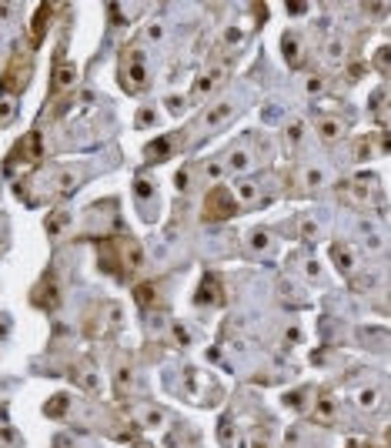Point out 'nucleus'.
Returning <instances> with one entry per match:
<instances>
[{"label":"nucleus","instance_id":"f257e3e1","mask_svg":"<svg viewBox=\"0 0 391 448\" xmlns=\"http://www.w3.org/2000/svg\"><path fill=\"white\" fill-rule=\"evenodd\" d=\"M237 211V198L228 191V187H211L207 191V198H204V218L207 221H224V218H231V214Z\"/></svg>","mask_w":391,"mask_h":448},{"label":"nucleus","instance_id":"f03ea898","mask_svg":"<svg viewBox=\"0 0 391 448\" xmlns=\"http://www.w3.org/2000/svg\"><path fill=\"white\" fill-rule=\"evenodd\" d=\"M30 80V57L20 60V50H14V57H10V67H7V77H0V87L10 94L24 91Z\"/></svg>","mask_w":391,"mask_h":448},{"label":"nucleus","instance_id":"7ed1b4c3","mask_svg":"<svg viewBox=\"0 0 391 448\" xmlns=\"http://www.w3.org/2000/svg\"><path fill=\"white\" fill-rule=\"evenodd\" d=\"M121 84L127 87L131 94H137L144 84H147V74H144V64H141V54H131V64H124V74H121Z\"/></svg>","mask_w":391,"mask_h":448},{"label":"nucleus","instance_id":"20e7f679","mask_svg":"<svg viewBox=\"0 0 391 448\" xmlns=\"http://www.w3.org/2000/svg\"><path fill=\"white\" fill-rule=\"evenodd\" d=\"M224 77H228V64H221V67H214V71H207L204 77H198V84H194V97L211 94L218 84H224Z\"/></svg>","mask_w":391,"mask_h":448},{"label":"nucleus","instance_id":"39448f33","mask_svg":"<svg viewBox=\"0 0 391 448\" xmlns=\"http://www.w3.org/2000/svg\"><path fill=\"white\" fill-rule=\"evenodd\" d=\"M117 248H121V254H124V268H141L144 264V251H141V244L134 241V238H121L117 241Z\"/></svg>","mask_w":391,"mask_h":448},{"label":"nucleus","instance_id":"423d86ee","mask_svg":"<svg viewBox=\"0 0 391 448\" xmlns=\"http://www.w3.org/2000/svg\"><path fill=\"white\" fill-rule=\"evenodd\" d=\"M50 17H54V7H47V4H40L34 14V27H30V44H40L44 40V30L50 27Z\"/></svg>","mask_w":391,"mask_h":448},{"label":"nucleus","instance_id":"0eeeda50","mask_svg":"<svg viewBox=\"0 0 391 448\" xmlns=\"http://www.w3.org/2000/svg\"><path fill=\"white\" fill-rule=\"evenodd\" d=\"M331 258H334V268L341 271V274H351V271H355V251H351V244H334Z\"/></svg>","mask_w":391,"mask_h":448},{"label":"nucleus","instance_id":"6e6552de","mask_svg":"<svg viewBox=\"0 0 391 448\" xmlns=\"http://www.w3.org/2000/svg\"><path fill=\"white\" fill-rule=\"evenodd\" d=\"M318 134L324 137V141H338V137H344V121H341V117H321V121H318Z\"/></svg>","mask_w":391,"mask_h":448},{"label":"nucleus","instance_id":"1a4fd4ad","mask_svg":"<svg viewBox=\"0 0 391 448\" xmlns=\"http://www.w3.org/2000/svg\"><path fill=\"white\" fill-rule=\"evenodd\" d=\"M371 181H375V178H355L351 184L338 187V194H344V198H355V201H361V198H368V191H371Z\"/></svg>","mask_w":391,"mask_h":448},{"label":"nucleus","instance_id":"9d476101","mask_svg":"<svg viewBox=\"0 0 391 448\" xmlns=\"http://www.w3.org/2000/svg\"><path fill=\"white\" fill-rule=\"evenodd\" d=\"M285 57H288V64L291 67H298L301 64V40H298V34H285Z\"/></svg>","mask_w":391,"mask_h":448},{"label":"nucleus","instance_id":"9b49d317","mask_svg":"<svg viewBox=\"0 0 391 448\" xmlns=\"http://www.w3.org/2000/svg\"><path fill=\"white\" fill-rule=\"evenodd\" d=\"M74 77H77V71H74L71 64H60L57 74H54V91H64V87H71Z\"/></svg>","mask_w":391,"mask_h":448},{"label":"nucleus","instance_id":"f8f14e48","mask_svg":"<svg viewBox=\"0 0 391 448\" xmlns=\"http://www.w3.org/2000/svg\"><path fill=\"white\" fill-rule=\"evenodd\" d=\"M198 301H201V305H204V301L218 305V301H221V291H218V281H214V278H204V285H201V294H198Z\"/></svg>","mask_w":391,"mask_h":448},{"label":"nucleus","instance_id":"ddd939ff","mask_svg":"<svg viewBox=\"0 0 391 448\" xmlns=\"http://www.w3.org/2000/svg\"><path fill=\"white\" fill-rule=\"evenodd\" d=\"M77 378H80V385H84L87 391H97V388H100V378H97V371H94L91 365H80V368H77Z\"/></svg>","mask_w":391,"mask_h":448},{"label":"nucleus","instance_id":"4468645a","mask_svg":"<svg viewBox=\"0 0 391 448\" xmlns=\"http://www.w3.org/2000/svg\"><path fill=\"white\" fill-rule=\"evenodd\" d=\"M171 137H161V141H154L147 147V161H164V157H167V151H171Z\"/></svg>","mask_w":391,"mask_h":448},{"label":"nucleus","instance_id":"2eb2a0df","mask_svg":"<svg viewBox=\"0 0 391 448\" xmlns=\"http://www.w3.org/2000/svg\"><path fill=\"white\" fill-rule=\"evenodd\" d=\"M257 194H261L257 181H248V178H244V181H237V198H241V201H254Z\"/></svg>","mask_w":391,"mask_h":448},{"label":"nucleus","instance_id":"dca6fc26","mask_svg":"<svg viewBox=\"0 0 391 448\" xmlns=\"http://www.w3.org/2000/svg\"><path fill=\"white\" fill-rule=\"evenodd\" d=\"M134 294H137V301H141L144 308H150V305H154V298H157V285H137Z\"/></svg>","mask_w":391,"mask_h":448},{"label":"nucleus","instance_id":"f3484780","mask_svg":"<svg viewBox=\"0 0 391 448\" xmlns=\"http://www.w3.org/2000/svg\"><path fill=\"white\" fill-rule=\"evenodd\" d=\"M228 114H231V104H221V107H214L211 114L204 117V124H207V127H214V124H218V121H224Z\"/></svg>","mask_w":391,"mask_h":448},{"label":"nucleus","instance_id":"a211bd4d","mask_svg":"<svg viewBox=\"0 0 391 448\" xmlns=\"http://www.w3.org/2000/svg\"><path fill=\"white\" fill-rule=\"evenodd\" d=\"M228 164H231V171H244V167H248V154H244V151H234V154L228 157Z\"/></svg>","mask_w":391,"mask_h":448},{"label":"nucleus","instance_id":"6ab92c4d","mask_svg":"<svg viewBox=\"0 0 391 448\" xmlns=\"http://www.w3.org/2000/svg\"><path fill=\"white\" fill-rule=\"evenodd\" d=\"M358 405H361V408H375L378 405V391H361V395H358Z\"/></svg>","mask_w":391,"mask_h":448},{"label":"nucleus","instance_id":"aec40b11","mask_svg":"<svg viewBox=\"0 0 391 448\" xmlns=\"http://www.w3.org/2000/svg\"><path fill=\"white\" fill-rule=\"evenodd\" d=\"M305 181H308V184H311V187H318L321 181H324V174H321L318 167H308V171H305Z\"/></svg>","mask_w":391,"mask_h":448},{"label":"nucleus","instance_id":"412c9836","mask_svg":"<svg viewBox=\"0 0 391 448\" xmlns=\"http://www.w3.org/2000/svg\"><path fill=\"white\" fill-rule=\"evenodd\" d=\"M174 184H178V191H187V187H191V171H178V178H174Z\"/></svg>","mask_w":391,"mask_h":448},{"label":"nucleus","instance_id":"4be33fe9","mask_svg":"<svg viewBox=\"0 0 391 448\" xmlns=\"http://www.w3.org/2000/svg\"><path fill=\"white\" fill-rule=\"evenodd\" d=\"M251 244H254L257 251H264V248H268V244H271V238L264 234V231H254V238H251Z\"/></svg>","mask_w":391,"mask_h":448},{"label":"nucleus","instance_id":"5701e85b","mask_svg":"<svg viewBox=\"0 0 391 448\" xmlns=\"http://www.w3.org/2000/svg\"><path fill=\"white\" fill-rule=\"evenodd\" d=\"M368 154H371V141H364V137H361V141L355 144V157H368Z\"/></svg>","mask_w":391,"mask_h":448},{"label":"nucleus","instance_id":"b1692460","mask_svg":"<svg viewBox=\"0 0 391 448\" xmlns=\"http://www.w3.org/2000/svg\"><path fill=\"white\" fill-rule=\"evenodd\" d=\"M301 234H305V238H314V234H318V224H311V221H301Z\"/></svg>","mask_w":391,"mask_h":448},{"label":"nucleus","instance_id":"393cba45","mask_svg":"<svg viewBox=\"0 0 391 448\" xmlns=\"http://www.w3.org/2000/svg\"><path fill=\"white\" fill-rule=\"evenodd\" d=\"M157 421H161V412H144V425H157Z\"/></svg>","mask_w":391,"mask_h":448},{"label":"nucleus","instance_id":"a878e982","mask_svg":"<svg viewBox=\"0 0 391 448\" xmlns=\"http://www.w3.org/2000/svg\"><path fill=\"white\" fill-rule=\"evenodd\" d=\"M328 57H331V60L341 57V44H328Z\"/></svg>","mask_w":391,"mask_h":448},{"label":"nucleus","instance_id":"bb28decb","mask_svg":"<svg viewBox=\"0 0 391 448\" xmlns=\"http://www.w3.org/2000/svg\"><path fill=\"white\" fill-rule=\"evenodd\" d=\"M64 405H67V398H57V401H54V405L47 408V412H50V415H57V412H64Z\"/></svg>","mask_w":391,"mask_h":448},{"label":"nucleus","instance_id":"cd10ccee","mask_svg":"<svg viewBox=\"0 0 391 448\" xmlns=\"http://www.w3.org/2000/svg\"><path fill=\"white\" fill-rule=\"evenodd\" d=\"M241 40V30H228V34H224V44H237Z\"/></svg>","mask_w":391,"mask_h":448},{"label":"nucleus","instance_id":"c85d7f7f","mask_svg":"<svg viewBox=\"0 0 391 448\" xmlns=\"http://www.w3.org/2000/svg\"><path fill=\"white\" fill-rule=\"evenodd\" d=\"M137 194H141V198H147V194H150V184H147V181H137Z\"/></svg>","mask_w":391,"mask_h":448},{"label":"nucleus","instance_id":"c756f323","mask_svg":"<svg viewBox=\"0 0 391 448\" xmlns=\"http://www.w3.org/2000/svg\"><path fill=\"white\" fill-rule=\"evenodd\" d=\"M207 178H221V164H207Z\"/></svg>","mask_w":391,"mask_h":448},{"label":"nucleus","instance_id":"7c9ffc66","mask_svg":"<svg viewBox=\"0 0 391 448\" xmlns=\"http://www.w3.org/2000/svg\"><path fill=\"white\" fill-rule=\"evenodd\" d=\"M348 448H371V445H364V441H351Z\"/></svg>","mask_w":391,"mask_h":448},{"label":"nucleus","instance_id":"2f4dec72","mask_svg":"<svg viewBox=\"0 0 391 448\" xmlns=\"http://www.w3.org/2000/svg\"><path fill=\"white\" fill-rule=\"evenodd\" d=\"M137 448H147V445H137Z\"/></svg>","mask_w":391,"mask_h":448}]
</instances>
